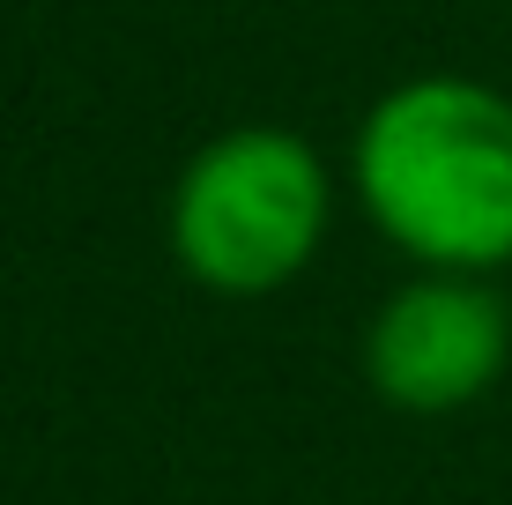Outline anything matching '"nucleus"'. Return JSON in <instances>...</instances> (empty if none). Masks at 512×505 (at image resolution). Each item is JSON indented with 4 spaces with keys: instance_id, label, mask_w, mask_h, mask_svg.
<instances>
[{
    "instance_id": "obj_1",
    "label": "nucleus",
    "mask_w": 512,
    "mask_h": 505,
    "mask_svg": "<svg viewBox=\"0 0 512 505\" xmlns=\"http://www.w3.org/2000/svg\"><path fill=\"white\" fill-rule=\"evenodd\" d=\"M349 186L416 268H512V97L475 75H409L357 127Z\"/></svg>"
},
{
    "instance_id": "obj_2",
    "label": "nucleus",
    "mask_w": 512,
    "mask_h": 505,
    "mask_svg": "<svg viewBox=\"0 0 512 505\" xmlns=\"http://www.w3.org/2000/svg\"><path fill=\"white\" fill-rule=\"evenodd\" d=\"M334 216L327 156L290 127H231L171 186V253L216 298H268L312 268Z\"/></svg>"
},
{
    "instance_id": "obj_3",
    "label": "nucleus",
    "mask_w": 512,
    "mask_h": 505,
    "mask_svg": "<svg viewBox=\"0 0 512 505\" xmlns=\"http://www.w3.org/2000/svg\"><path fill=\"white\" fill-rule=\"evenodd\" d=\"M512 357V312L490 290V275L423 268L364 327V372L394 409L446 416L498 387Z\"/></svg>"
}]
</instances>
